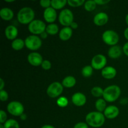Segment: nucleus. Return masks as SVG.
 Returning a JSON list of instances; mask_svg holds the SVG:
<instances>
[{
  "label": "nucleus",
  "instance_id": "f257e3e1",
  "mask_svg": "<svg viewBox=\"0 0 128 128\" xmlns=\"http://www.w3.org/2000/svg\"><path fill=\"white\" fill-rule=\"evenodd\" d=\"M86 121L88 125L92 128H100L104 124L105 116L102 112L93 111L89 112L86 116Z\"/></svg>",
  "mask_w": 128,
  "mask_h": 128
},
{
  "label": "nucleus",
  "instance_id": "f03ea898",
  "mask_svg": "<svg viewBox=\"0 0 128 128\" xmlns=\"http://www.w3.org/2000/svg\"><path fill=\"white\" fill-rule=\"evenodd\" d=\"M35 13L32 8L24 7L21 8L18 11L17 14L18 21L22 24H30L33 20H34Z\"/></svg>",
  "mask_w": 128,
  "mask_h": 128
},
{
  "label": "nucleus",
  "instance_id": "7ed1b4c3",
  "mask_svg": "<svg viewBox=\"0 0 128 128\" xmlns=\"http://www.w3.org/2000/svg\"><path fill=\"white\" fill-rule=\"evenodd\" d=\"M121 93V89L118 86L111 85L104 90L103 98L107 102H114L120 98Z\"/></svg>",
  "mask_w": 128,
  "mask_h": 128
},
{
  "label": "nucleus",
  "instance_id": "20e7f679",
  "mask_svg": "<svg viewBox=\"0 0 128 128\" xmlns=\"http://www.w3.org/2000/svg\"><path fill=\"white\" fill-rule=\"evenodd\" d=\"M58 20L61 25L65 27H69L74 22L73 13L69 9H64L60 12Z\"/></svg>",
  "mask_w": 128,
  "mask_h": 128
},
{
  "label": "nucleus",
  "instance_id": "39448f33",
  "mask_svg": "<svg viewBox=\"0 0 128 128\" xmlns=\"http://www.w3.org/2000/svg\"><path fill=\"white\" fill-rule=\"evenodd\" d=\"M46 26L44 22L40 20H34L28 25V30L33 35L41 34L46 31Z\"/></svg>",
  "mask_w": 128,
  "mask_h": 128
},
{
  "label": "nucleus",
  "instance_id": "423d86ee",
  "mask_svg": "<svg viewBox=\"0 0 128 128\" xmlns=\"http://www.w3.org/2000/svg\"><path fill=\"white\" fill-rule=\"evenodd\" d=\"M24 42L25 46L31 51L39 50L42 46V41L40 38L36 35H30L28 36Z\"/></svg>",
  "mask_w": 128,
  "mask_h": 128
},
{
  "label": "nucleus",
  "instance_id": "0eeeda50",
  "mask_svg": "<svg viewBox=\"0 0 128 128\" xmlns=\"http://www.w3.org/2000/svg\"><path fill=\"white\" fill-rule=\"evenodd\" d=\"M104 42L110 46H115L117 44L120 40L118 34L113 30H107L104 31L102 36Z\"/></svg>",
  "mask_w": 128,
  "mask_h": 128
},
{
  "label": "nucleus",
  "instance_id": "6e6552de",
  "mask_svg": "<svg viewBox=\"0 0 128 128\" xmlns=\"http://www.w3.org/2000/svg\"><path fill=\"white\" fill-rule=\"evenodd\" d=\"M7 110L10 114L14 116H21L23 114L24 108L22 103L18 101H11L8 104Z\"/></svg>",
  "mask_w": 128,
  "mask_h": 128
},
{
  "label": "nucleus",
  "instance_id": "1a4fd4ad",
  "mask_svg": "<svg viewBox=\"0 0 128 128\" xmlns=\"http://www.w3.org/2000/svg\"><path fill=\"white\" fill-rule=\"evenodd\" d=\"M63 91V86L59 82H54L48 86L47 89V94L52 98L58 97Z\"/></svg>",
  "mask_w": 128,
  "mask_h": 128
},
{
  "label": "nucleus",
  "instance_id": "9d476101",
  "mask_svg": "<svg viewBox=\"0 0 128 128\" xmlns=\"http://www.w3.org/2000/svg\"><path fill=\"white\" fill-rule=\"evenodd\" d=\"M106 63H107V59L106 56L101 54L94 56L91 60V66L92 68L96 70L104 69L106 67Z\"/></svg>",
  "mask_w": 128,
  "mask_h": 128
},
{
  "label": "nucleus",
  "instance_id": "9b49d317",
  "mask_svg": "<svg viewBox=\"0 0 128 128\" xmlns=\"http://www.w3.org/2000/svg\"><path fill=\"white\" fill-rule=\"evenodd\" d=\"M28 61L31 65L33 66H39L42 64L43 60L40 53L36 52H31L28 56Z\"/></svg>",
  "mask_w": 128,
  "mask_h": 128
},
{
  "label": "nucleus",
  "instance_id": "f8f14e48",
  "mask_svg": "<svg viewBox=\"0 0 128 128\" xmlns=\"http://www.w3.org/2000/svg\"><path fill=\"white\" fill-rule=\"evenodd\" d=\"M43 17L46 22L52 24L56 21V18H57V12L56 10L52 7L48 8L44 11Z\"/></svg>",
  "mask_w": 128,
  "mask_h": 128
},
{
  "label": "nucleus",
  "instance_id": "ddd939ff",
  "mask_svg": "<svg viewBox=\"0 0 128 128\" xmlns=\"http://www.w3.org/2000/svg\"><path fill=\"white\" fill-rule=\"evenodd\" d=\"M109 20L108 14L105 12H101L96 14L94 17V23L98 26H102L106 24Z\"/></svg>",
  "mask_w": 128,
  "mask_h": 128
},
{
  "label": "nucleus",
  "instance_id": "4468645a",
  "mask_svg": "<svg viewBox=\"0 0 128 128\" xmlns=\"http://www.w3.org/2000/svg\"><path fill=\"white\" fill-rule=\"evenodd\" d=\"M120 114V110L118 107L115 106H109L106 108L104 111V115L108 119H114L117 117Z\"/></svg>",
  "mask_w": 128,
  "mask_h": 128
},
{
  "label": "nucleus",
  "instance_id": "2eb2a0df",
  "mask_svg": "<svg viewBox=\"0 0 128 128\" xmlns=\"http://www.w3.org/2000/svg\"><path fill=\"white\" fill-rule=\"evenodd\" d=\"M72 102L75 106H82L86 104V97L83 93L76 92L72 96Z\"/></svg>",
  "mask_w": 128,
  "mask_h": 128
},
{
  "label": "nucleus",
  "instance_id": "dca6fc26",
  "mask_svg": "<svg viewBox=\"0 0 128 128\" xmlns=\"http://www.w3.org/2000/svg\"><path fill=\"white\" fill-rule=\"evenodd\" d=\"M116 70L112 66H106L101 71V75L102 77L107 80L113 79L116 76Z\"/></svg>",
  "mask_w": 128,
  "mask_h": 128
},
{
  "label": "nucleus",
  "instance_id": "f3484780",
  "mask_svg": "<svg viewBox=\"0 0 128 128\" xmlns=\"http://www.w3.org/2000/svg\"><path fill=\"white\" fill-rule=\"evenodd\" d=\"M5 36L9 40H16L18 34V30L17 28L12 25H10L7 26L5 30Z\"/></svg>",
  "mask_w": 128,
  "mask_h": 128
},
{
  "label": "nucleus",
  "instance_id": "a211bd4d",
  "mask_svg": "<svg viewBox=\"0 0 128 128\" xmlns=\"http://www.w3.org/2000/svg\"><path fill=\"white\" fill-rule=\"evenodd\" d=\"M122 50L121 46L115 45V46H111L109 49L108 54L109 57L111 58L116 59L120 58L122 55Z\"/></svg>",
  "mask_w": 128,
  "mask_h": 128
},
{
  "label": "nucleus",
  "instance_id": "6ab92c4d",
  "mask_svg": "<svg viewBox=\"0 0 128 128\" xmlns=\"http://www.w3.org/2000/svg\"><path fill=\"white\" fill-rule=\"evenodd\" d=\"M72 35V29L71 27H64L60 31L59 37L60 40L63 41H68L71 38Z\"/></svg>",
  "mask_w": 128,
  "mask_h": 128
},
{
  "label": "nucleus",
  "instance_id": "aec40b11",
  "mask_svg": "<svg viewBox=\"0 0 128 128\" xmlns=\"http://www.w3.org/2000/svg\"><path fill=\"white\" fill-rule=\"evenodd\" d=\"M0 16L4 21H10L14 16V12L8 8H3L0 10Z\"/></svg>",
  "mask_w": 128,
  "mask_h": 128
},
{
  "label": "nucleus",
  "instance_id": "412c9836",
  "mask_svg": "<svg viewBox=\"0 0 128 128\" xmlns=\"http://www.w3.org/2000/svg\"><path fill=\"white\" fill-rule=\"evenodd\" d=\"M76 83V80L74 77L72 76H66L63 79L62 81V85L65 88H70L75 86Z\"/></svg>",
  "mask_w": 128,
  "mask_h": 128
},
{
  "label": "nucleus",
  "instance_id": "4be33fe9",
  "mask_svg": "<svg viewBox=\"0 0 128 128\" xmlns=\"http://www.w3.org/2000/svg\"><path fill=\"white\" fill-rule=\"evenodd\" d=\"M25 46V42L22 39H16L12 41L11 43V47L15 51H20L22 50Z\"/></svg>",
  "mask_w": 128,
  "mask_h": 128
},
{
  "label": "nucleus",
  "instance_id": "5701e85b",
  "mask_svg": "<svg viewBox=\"0 0 128 128\" xmlns=\"http://www.w3.org/2000/svg\"><path fill=\"white\" fill-rule=\"evenodd\" d=\"M68 3L66 0H52L51 1V7L54 10H60L66 6Z\"/></svg>",
  "mask_w": 128,
  "mask_h": 128
},
{
  "label": "nucleus",
  "instance_id": "b1692460",
  "mask_svg": "<svg viewBox=\"0 0 128 128\" xmlns=\"http://www.w3.org/2000/svg\"><path fill=\"white\" fill-rule=\"evenodd\" d=\"M59 27L56 24H50L46 26V32L48 34L50 35H55L58 32Z\"/></svg>",
  "mask_w": 128,
  "mask_h": 128
},
{
  "label": "nucleus",
  "instance_id": "393cba45",
  "mask_svg": "<svg viewBox=\"0 0 128 128\" xmlns=\"http://www.w3.org/2000/svg\"><path fill=\"white\" fill-rule=\"evenodd\" d=\"M95 107L99 112L104 111L106 107V102L104 99H98L95 102Z\"/></svg>",
  "mask_w": 128,
  "mask_h": 128
},
{
  "label": "nucleus",
  "instance_id": "a878e982",
  "mask_svg": "<svg viewBox=\"0 0 128 128\" xmlns=\"http://www.w3.org/2000/svg\"><path fill=\"white\" fill-rule=\"evenodd\" d=\"M4 128H20V125L17 121L13 119L7 120L4 124Z\"/></svg>",
  "mask_w": 128,
  "mask_h": 128
},
{
  "label": "nucleus",
  "instance_id": "bb28decb",
  "mask_svg": "<svg viewBox=\"0 0 128 128\" xmlns=\"http://www.w3.org/2000/svg\"><path fill=\"white\" fill-rule=\"evenodd\" d=\"M81 73H82V75L84 77H90V76H92V73H93V68H92V66H90V65H88V66H84V67L82 69Z\"/></svg>",
  "mask_w": 128,
  "mask_h": 128
},
{
  "label": "nucleus",
  "instance_id": "cd10ccee",
  "mask_svg": "<svg viewBox=\"0 0 128 128\" xmlns=\"http://www.w3.org/2000/svg\"><path fill=\"white\" fill-rule=\"evenodd\" d=\"M84 6V9L86 11L91 12V11H93L96 8V3L95 1L90 0V1H86Z\"/></svg>",
  "mask_w": 128,
  "mask_h": 128
},
{
  "label": "nucleus",
  "instance_id": "c85d7f7f",
  "mask_svg": "<svg viewBox=\"0 0 128 128\" xmlns=\"http://www.w3.org/2000/svg\"><path fill=\"white\" fill-rule=\"evenodd\" d=\"M104 90H102L101 87L96 86L92 88L91 90V94L93 96L96 98H100L101 96H103Z\"/></svg>",
  "mask_w": 128,
  "mask_h": 128
},
{
  "label": "nucleus",
  "instance_id": "c756f323",
  "mask_svg": "<svg viewBox=\"0 0 128 128\" xmlns=\"http://www.w3.org/2000/svg\"><path fill=\"white\" fill-rule=\"evenodd\" d=\"M84 3L85 1L84 0H68V4L69 6L73 8L81 6Z\"/></svg>",
  "mask_w": 128,
  "mask_h": 128
},
{
  "label": "nucleus",
  "instance_id": "7c9ffc66",
  "mask_svg": "<svg viewBox=\"0 0 128 128\" xmlns=\"http://www.w3.org/2000/svg\"><path fill=\"white\" fill-rule=\"evenodd\" d=\"M57 104L61 108H64L68 104V100L65 97H60L57 100Z\"/></svg>",
  "mask_w": 128,
  "mask_h": 128
},
{
  "label": "nucleus",
  "instance_id": "2f4dec72",
  "mask_svg": "<svg viewBox=\"0 0 128 128\" xmlns=\"http://www.w3.org/2000/svg\"><path fill=\"white\" fill-rule=\"evenodd\" d=\"M41 67L44 70H49L51 68V63L48 60H43L42 64H41Z\"/></svg>",
  "mask_w": 128,
  "mask_h": 128
},
{
  "label": "nucleus",
  "instance_id": "473e14b6",
  "mask_svg": "<svg viewBox=\"0 0 128 128\" xmlns=\"http://www.w3.org/2000/svg\"><path fill=\"white\" fill-rule=\"evenodd\" d=\"M6 121H7V114L6 112L3 110H1L0 111V123L4 124Z\"/></svg>",
  "mask_w": 128,
  "mask_h": 128
},
{
  "label": "nucleus",
  "instance_id": "72a5a7b5",
  "mask_svg": "<svg viewBox=\"0 0 128 128\" xmlns=\"http://www.w3.org/2000/svg\"><path fill=\"white\" fill-rule=\"evenodd\" d=\"M0 100L1 101H6L8 100V94L5 90L0 91Z\"/></svg>",
  "mask_w": 128,
  "mask_h": 128
},
{
  "label": "nucleus",
  "instance_id": "f704fd0d",
  "mask_svg": "<svg viewBox=\"0 0 128 128\" xmlns=\"http://www.w3.org/2000/svg\"><path fill=\"white\" fill-rule=\"evenodd\" d=\"M40 5L44 8H50V6H51V1L50 0H41L40 2Z\"/></svg>",
  "mask_w": 128,
  "mask_h": 128
},
{
  "label": "nucleus",
  "instance_id": "c9c22d12",
  "mask_svg": "<svg viewBox=\"0 0 128 128\" xmlns=\"http://www.w3.org/2000/svg\"><path fill=\"white\" fill-rule=\"evenodd\" d=\"M74 128H89L87 123L83 122H80L76 123L74 126Z\"/></svg>",
  "mask_w": 128,
  "mask_h": 128
},
{
  "label": "nucleus",
  "instance_id": "e433bc0d",
  "mask_svg": "<svg viewBox=\"0 0 128 128\" xmlns=\"http://www.w3.org/2000/svg\"><path fill=\"white\" fill-rule=\"evenodd\" d=\"M95 2H96V4L98 5H104L108 3V2H110V1L109 0H94Z\"/></svg>",
  "mask_w": 128,
  "mask_h": 128
},
{
  "label": "nucleus",
  "instance_id": "4c0bfd02",
  "mask_svg": "<svg viewBox=\"0 0 128 128\" xmlns=\"http://www.w3.org/2000/svg\"><path fill=\"white\" fill-rule=\"evenodd\" d=\"M122 51L125 54V55H126L128 57V42H126L124 44L123 47H122Z\"/></svg>",
  "mask_w": 128,
  "mask_h": 128
},
{
  "label": "nucleus",
  "instance_id": "58836bf2",
  "mask_svg": "<svg viewBox=\"0 0 128 128\" xmlns=\"http://www.w3.org/2000/svg\"><path fill=\"white\" fill-rule=\"evenodd\" d=\"M5 86V82L2 78L0 79V90H3L4 87Z\"/></svg>",
  "mask_w": 128,
  "mask_h": 128
},
{
  "label": "nucleus",
  "instance_id": "ea45409f",
  "mask_svg": "<svg viewBox=\"0 0 128 128\" xmlns=\"http://www.w3.org/2000/svg\"><path fill=\"white\" fill-rule=\"evenodd\" d=\"M78 26V23H76V22H72V24H71V26H70V27L72 29H77Z\"/></svg>",
  "mask_w": 128,
  "mask_h": 128
},
{
  "label": "nucleus",
  "instance_id": "a19ab883",
  "mask_svg": "<svg viewBox=\"0 0 128 128\" xmlns=\"http://www.w3.org/2000/svg\"><path fill=\"white\" fill-rule=\"evenodd\" d=\"M48 34L46 31H44V32H43L42 33H41V34H40V36H41V38L42 39H46V38L48 37Z\"/></svg>",
  "mask_w": 128,
  "mask_h": 128
},
{
  "label": "nucleus",
  "instance_id": "79ce46f5",
  "mask_svg": "<svg viewBox=\"0 0 128 128\" xmlns=\"http://www.w3.org/2000/svg\"><path fill=\"white\" fill-rule=\"evenodd\" d=\"M124 35L125 38L128 41V28L124 30Z\"/></svg>",
  "mask_w": 128,
  "mask_h": 128
},
{
  "label": "nucleus",
  "instance_id": "37998d69",
  "mask_svg": "<svg viewBox=\"0 0 128 128\" xmlns=\"http://www.w3.org/2000/svg\"><path fill=\"white\" fill-rule=\"evenodd\" d=\"M41 128H55L53 126H52V125H50V124H46V125H44V126H42Z\"/></svg>",
  "mask_w": 128,
  "mask_h": 128
},
{
  "label": "nucleus",
  "instance_id": "c03bdc74",
  "mask_svg": "<svg viewBox=\"0 0 128 128\" xmlns=\"http://www.w3.org/2000/svg\"><path fill=\"white\" fill-rule=\"evenodd\" d=\"M20 118H21V120H22V121H24V120H26V118H27V116H26V115L25 114L23 113L21 116H20Z\"/></svg>",
  "mask_w": 128,
  "mask_h": 128
},
{
  "label": "nucleus",
  "instance_id": "a18cd8bd",
  "mask_svg": "<svg viewBox=\"0 0 128 128\" xmlns=\"http://www.w3.org/2000/svg\"><path fill=\"white\" fill-rule=\"evenodd\" d=\"M125 20H126V24H127L128 25V14L127 15H126V19H125Z\"/></svg>",
  "mask_w": 128,
  "mask_h": 128
},
{
  "label": "nucleus",
  "instance_id": "49530a36",
  "mask_svg": "<svg viewBox=\"0 0 128 128\" xmlns=\"http://www.w3.org/2000/svg\"><path fill=\"white\" fill-rule=\"evenodd\" d=\"M5 2H14V0H10V1H8V0H5Z\"/></svg>",
  "mask_w": 128,
  "mask_h": 128
},
{
  "label": "nucleus",
  "instance_id": "de8ad7c7",
  "mask_svg": "<svg viewBox=\"0 0 128 128\" xmlns=\"http://www.w3.org/2000/svg\"><path fill=\"white\" fill-rule=\"evenodd\" d=\"M0 128H4V124H0Z\"/></svg>",
  "mask_w": 128,
  "mask_h": 128
}]
</instances>
